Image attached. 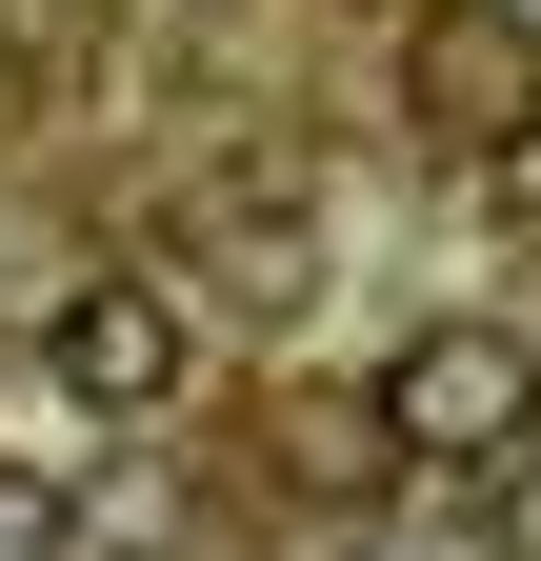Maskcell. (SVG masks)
<instances>
[{
  "label": "cell",
  "mask_w": 541,
  "mask_h": 561,
  "mask_svg": "<svg viewBox=\"0 0 541 561\" xmlns=\"http://www.w3.org/2000/svg\"><path fill=\"white\" fill-rule=\"evenodd\" d=\"M0 561H81V502H60L41 461H0Z\"/></svg>",
  "instance_id": "5"
},
{
  "label": "cell",
  "mask_w": 541,
  "mask_h": 561,
  "mask_svg": "<svg viewBox=\"0 0 541 561\" xmlns=\"http://www.w3.org/2000/svg\"><path fill=\"white\" fill-rule=\"evenodd\" d=\"M521 21H541V0H521Z\"/></svg>",
  "instance_id": "8"
},
{
  "label": "cell",
  "mask_w": 541,
  "mask_h": 561,
  "mask_svg": "<svg viewBox=\"0 0 541 561\" xmlns=\"http://www.w3.org/2000/svg\"><path fill=\"white\" fill-rule=\"evenodd\" d=\"M381 442L422 461V481H502L521 442H541V341L521 321H422L381 362Z\"/></svg>",
  "instance_id": "1"
},
{
  "label": "cell",
  "mask_w": 541,
  "mask_h": 561,
  "mask_svg": "<svg viewBox=\"0 0 541 561\" xmlns=\"http://www.w3.org/2000/svg\"><path fill=\"white\" fill-rule=\"evenodd\" d=\"M381 561H482V541H381Z\"/></svg>",
  "instance_id": "6"
},
{
  "label": "cell",
  "mask_w": 541,
  "mask_h": 561,
  "mask_svg": "<svg viewBox=\"0 0 541 561\" xmlns=\"http://www.w3.org/2000/svg\"><path fill=\"white\" fill-rule=\"evenodd\" d=\"M200 280H221V301H261V321H281L301 301V280H321V181L301 161H261V181H200Z\"/></svg>",
  "instance_id": "4"
},
{
  "label": "cell",
  "mask_w": 541,
  "mask_h": 561,
  "mask_svg": "<svg viewBox=\"0 0 541 561\" xmlns=\"http://www.w3.org/2000/svg\"><path fill=\"white\" fill-rule=\"evenodd\" d=\"M502 121H541V21H521V0H441V21H401V140L482 161Z\"/></svg>",
  "instance_id": "2"
},
{
  "label": "cell",
  "mask_w": 541,
  "mask_h": 561,
  "mask_svg": "<svg viewBox=\"0 0 541 561\" xmlns=\"http://www.w3.org/2000/svg\"><path fill=\"white\" fill-rule=\"evenodd\" d=\"M521 561H541V481H521Z\"/></svg>",
  "instance_id": "7"
},
{
  "label": "cell",
  "mask_w": 541,
  "mask_h": 561,
  "mask_svg": "<svg viewBox=\"0 0 541 561\" xmlns=\"http://www.w3.org/2000/svg\"><path fill=\"white\" fill-rule=\"evenodd\" d=\"M181 362H200V341H181L161 280H81V301L41 321V381L81 401V421H161V401H181Z\"/></svg>",
  "instance_id": "3"
}]
</instances>
